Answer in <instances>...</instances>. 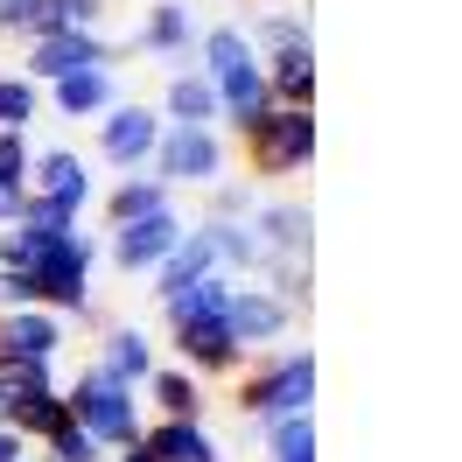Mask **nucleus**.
Here are the masks:
<instances>
[{"mask_svg":"<svg viewBox=\"0 0 462 462\" xmlns=\"http://www.w3.org/2000/svg\"><path fill=\"white\" fill-rule=\"evenodd\" d=\"M0 266H22L35 281V301L57 309V316H85L91 309L98 245H91L85 231H29V225H14L0 238Z\"/></svg>","mask_w":462,"mask_h":462,"instance_id":"f257e3e1","label":"nucleus"},{"mask_svg":"<svg viewBox=\"0 0 462 462\" xmlns=\"http://www.w3.org/2000/svg\"><path fill=\"white\" fill-rule=\"evenodd\" d=\"M238 413L253 420H288V413H316V350H266L253 372H238V393H231Z\"/></svg>","mask_w":462,"mask_h":462,"instance_id":"f03ea898","label":"nucleus"},{"mask_svg":"<svg viewBox=\"0 0 462 462\" xmlns=\"http://www.w3.org/2000/svg\"><path fill=\"white\" fill-rule=\"evenodd\" d=\"M63 406H70V428L91 434L98 456H119V448L141 441V400H134V385L106 378L98 365H85V372L63 385Z\"/></svg>","mask_w":462,"mask_h":462,"instance_id":"7ed1b4c3","label":"nucleus"},{"mask_svg":"<svg viewBox=\"0 0 462 462\" xmlns=\"http://www.w3.org/2000/svg\"><path fill=\"white\" fill-rule=\"evenodd\" d=\"M225 162H231V147L217 126H162L147 169L169 189H210V182H225Z\"/></svg>","mask_w":462,"mask_h":462,"instance_id":"20e7f679","label":"nucleus"},{"mask_svg":"<svg viewBox=\"0 0 462 462\" xmlns=\"http://www.w3.org/2000/svg\"><path fill=\"white\" fill-rule=\"evenodd\" d=\"M238 141H245L253 175H301L309 162H316V113H288V106H273V113H260Z\"/></svg>","mask_w":462,"mask_h":462,"instance_id":"39448f33","label":"nucleus"},{"mask_svg":"<svg viewBox=\"0 0 462 462\" xmlns=\"http://www.w3.org/2000/svg\"><path fill=\"white\" fill-rule=\"evenodd\" d=\"M154 141H162V113H154V106L119 98L113 113L98 119V162H106V169H119V175H147Z\"/></svg>","mask_w":462,"mask_h":462,"instance_id":"423d86ee","label":"nucleus"},{"mask_svg":"<svg viewBox=\"0 0 462 462\" xmlns=\"http://www.w3.org/2000/svg\"><path fill=\"white\" fill-rule=\"evenodd\" d=\"M245 231L260 238V260H316V210L294 197H260Z\"/></svg>","mask_w":462,"mask_h":462,"instance_id":"0eeeda50","label":"nucleus"},{"mask_svg":"<svg viewBox=\"0 0 462 462\" xmlns=\"http://www.w3.org/2000/svg\"><path fill=\"white\" fill-rule=\"evenodd\" d=\"M169 344H175V365L189 378H238L245 372V350H238V337H231L225 316L182 322V329H169Z\"/></svg>","mask_w":462,"mask_h":462,"instance_id":"6e6552de","label":"nucleus"},{"mask_svg":"<svg viewBox=\"0 0 462 462\" xmlns=\"http://www.w3.org/2000/svg\"><path fill=\"white\" fill-rule=\"evenodd\" d=\"M225 322H231V337H238V350L253 357L260 344H281V337H288L301 316H294V309H288L273 288H260V281H238V294H231V309H225Z\"/></svg>","mask_w":462,"mask_h":462,"instance_id":"1a4fd4ad","label":"nucleus"},{"mask_svg":"<svg viewBox=\"0 0 462 462\" xmlns=\"http://www.w3.org/2000/svg\"><path fill=\"white\" fill-rule=\"evenodd\" d=\"M119 50L106 35H50V42H29V85H63V78H78V70H113Z\"/></svg>","mask_w":462,"mask_h":462,"instance_id":"9d476101","label":"nucleus"},{"mask_svg":"<svg viewBox=\"0 0 462 462\" xmlns=\"http://www.w3.org/2000/svg\"><path fill=\"white\" fill-rule=\"evenodd\" d=\"M29 197L57 203V210H85L91 203V162L78 154V147H42V154H29Z\"/></svg>","mask_w":462,"mask_h":462,"instance_id":"9b49d317","label":"nucleus"},{"mask_svg":"<svg viewBox=\"0 0 462 462\" xmlns=\"http://www.w3.org/2000/svg\"><path fill=\"white\" fill-rule=\"evenodd\" d=\"M182 231H189V225H182L175 210H154V217H141V225L113 231V266H119V273H154V266L182 245Z\"/></svg>","mask_w":462,"mask_h":462,"instance_id":"f8f14e48","label":"nucleus"},{"mask_svg":"<svg viewBox=\"0 0 462 462\" xmlns=\"http://www.w3.org/2000/svg\"><path fill=\"white\" fill-rule=\"evenodd\" d=\"M57 350H63V316L57 309H7V316H0V357L57 365Z\"/></svg>","mask_w":462,"mask_h":462,"instance_id":"ddd939ff","label":"nucleus"},{"mask_svg":"<svg viewBox=\"0 0 462 462\" xmlns=\"http://www.w3.org/2000/svg\"><path fill=\"white\" fill-rule=\"evenodd\" d=\"M91 365H98L106 378H119V385H134V393H141L147 372L162 365V350H154V337H147V329H134V322H113V329L98 337V357H91Z\"/></svg>","mask_w":462,"mask_h":462,"instance_id":"4468645a","label":"nucleus"},{"mask_svg":"<svg viewBox=\"0 0 462 462\" xmlns=\"http://www.w3.org/2000/svg\"><path fill=\"white\" fill-rule=\"evenodd\" d=\"M210 273H217V253H210V231H203V225H189V231H182V245H175L169 260H162L154 273H147V281H154L147 294H154V301H175L182 288H197V281H210Z\"/></svg>","mask_w":462,"mask_h":462,"instance_id":"2eb2a0df","label":"nucleus"},{"mask_svg":"<svg viewBox=\"0 0 462 462\" xmlns=\"http://www.w3.org/2000/svg\"><path fill=\"white\" fill-rule=\"evenodd\" d=\"M162 126H225V113H217V85L203 78L197 63H182L169 78V91H162Z\"/></svg>","mask_w":462,"mask_h":462,"instance_id":"dca6fc26","label":"nucleus"},{"mask_svg":"<svg viewBox=\"0 0 462 462\" xmlns=\"http://www.w3.org/2000/svg\"><path fill=\"white\" fill-rule=\"evenodd\" d=\"M141 50L147 57H169L182 70V57H197V22H189V0H154L141 22Z\"/></svg>","mask_w":462,"mask_h":462,"instance_id":"f3484780","label":"nucleus"},{"mask_svg":"<svg viewBox=\"0 0 462 462\" xmlns=\"http://www.w3.org/2000/svg\"><path fill=\"white\" fill-rule=\"evenodd\" d=\"M141 456L147 462H225L203 420H154V428H141Z\"/></svg>","mask_w":462,"mask_h":462,"instance_id":"a211bd4d","label":"nucleus"},{"mask_svg":"<svg viewBox=\"0 0 462 462\" xmlns=\"http://www.w3.org/2000/svg\"><path fill=\"white\" fill-rule=\"evenodd\" d=\"M260 70H266L273 106H288V113H316V50H281V57H260Z\"/></svg>","mask_w":462,"mask_h":462,"instance_id":"6ab92c4d","label":"nucleus"},{"mask_svg":"<svg viewBox=\"0 0 462 462\" xmlns=\"http://www.w3.org/2000/svg\"><path fill=\"white\" fill-rule=\"evenodd\" d=\"M154 210H175V189L154 182V175H119L113 189H106V225L113 231L141 225V217H154Z\"/></svg>","mask_w":462,"mask_h":462,"instance_id":"aec40b11","label":"nucleus"},{"mask_svg":"<svg viewBox=\"0 0 462 462\" xmlns=\"http://www.w3.org/2000/svg\"><path fill=\"white\" fill-rule=\"evenodd\" d=\"M50 106L63 119H106L119 106V85H113V70H78V78L50 85Z\"/></svg>","mask_w":462,"mask_h":462,"instance_id":"412c9836","label":"nucleus"},{"mask_svg":"<svg viewBox=\"0 0 462 462\" xmlns=\"http://www.w3.org/2000/svg\"><path fill=\"white\" fill-rule=\"evenodd\" d=\"M147 400L162 420H203V378H189L182 365H154L147 372Z\"/></svg>","mask_w":462,"mask_h":462,"instance_id":"4be33fe9","label":"nucleus"},{"mask_svg":"<svg viewBox=\"0 0 462 462\" xmlns=\"http://www.w3.org/2000/svg\"><path fill=\"white\" fill-rule=\"evenodd\" d=\"M231 294H238V281H231V273H210V281H197V288H182L175 301H162V322H169V329H182V322L225 316Z\"/></svg>","mask_w":462,"mask_h":462,"instance_id":"5701e85b","label":"nucleus"},{"mask_svg":"<svg viewBox=\"0 0 462 462\" xmlns=\"http://www.w3.org/2000/svg\"><path fill=\"white\" fill-rule=\"evenodd\" d=\"M106 22V0H42L29 42H50V35H98Z\"/></svg>","mask_w":462,"mask_h":462,"instance_id":"b1692460","label":"nucleus"},{"mask_svg":"<svg viewBox=\"0 0 462 462\" xmlns=\"http://www.w3.org/2000/svg\"><path fill=\"white\" fill-rule=\"evenodd\" d=\"M203 231H210L217 273H231V281H260V238H253L245 225H210V217H203Z\"/></svg>","mask_w":462,"mask_h":462,"instance_id":"393cba45","label":"nucleus"},{"mask_svg":"<svg viewBox=\"0 0 462 462\" xmlns=\"http://www.w3.org/2000/svg\"><path fill=\"white\" fill-rule=\"evenodd\" d=\"M7 428L22 434V441H50L57 428H70V406H63V385H50V393H35V400H22L14 413H7Z\"/></svg>","mask_w":462,"mask_h":462,"instance_id":"a878e982","label":"nucleus"},{"mask_svg":"<svg viewBox=\"0 0 462 462\" xmlns=\"http://www.w3.org/2000/svg\"><path fill=\"white\" fill-rule=\"evenodd\" d=\"M253 63V42H245V29H203L197 35V70L217 85V78H231V70H245Z\"/></svg>","mask_w":462,"mask_h":462,"instance_id":"bb28decb","label":"nucleus"},{"mask_svg":"<svg viewBox=\"0 0 462 462\" xmlns=\"http://www.w3.org/2000/svg\"><path fill=\"white\" fill-rule=\"evenodd\" d=\"M260 441H266V456H273V462H316V413H288V420H266Z\"/></svg>","mask_w":462,"mask_h":462,"instance_id":"cd10ccee","label":"nucleus"},{"mask_svg":"<svg viewBox=\"0 0 462 462\" xmlns=\"http://www.w3.org/2000/svg\"><path fill=\"white\" fill-rule=\"evenodd\" d=\"M253 57H281V50H316V35L301 14H260V35H245Z\"/></svg>","mask_w":462,"mask_h":462,"instance_id":"c85d7f7f","label":"nucleus"},{"mask_svg":"<svg viewBox=\"0 0 462 462\" xmlns=\"http://www.w3.org/2000/svg\"><path fill=\"white\" fill-rule=\"evenodd\" d=\"M253 203H260V182H210V225H245L253 217Z\"/></svg>","mask_w":462,"mask_h":462,"instance_id":"c756f323","label":"nucleus"},{"mask_svg":"<svg viewBox=\"0 0 462 462\" xmlns=\"http://www.w3.org/2000/svg\"><path fill=\"white\" fill-rule=\"evenodd\" d=\"M29 119H35V85L0 78V134H29Z\"/></svg>","mask_w":462,"mask_h":462,"instance_id":"7c9ffc66","label":"nucleus"},{"mask_svg":"<svg viewBox=\"0 0 462 462\" xmlns=\"http://www.w3.org/2000/svg\"><path fill=\"white\" fill-rule=\"evenodd\" d=\"M35 448H42L50 462H106L98 448H91V434H78V428H57L50 441H35Z\"/></svg>","mask_w":462,"mask_h":462,"instance_id":"2f4dec72","label":"nucleus"},{"mask_svg":"<svg viewBox=\"0 0 462 462\" xmlns=\"http://www.w3.org/2000/svg\"><path fill=\"white\" fill-rule=\"evenodd\" d=\"M7 309H42V301H35V281L22 266H0V316H7Z\"/></svg>","mask_w":462,"mask_h":462,"instance_id":"473e14b6","label":"nucleus"},{"mask_svg":"<svg viewBox=\"0 0 462 462\" xmlns=\"http://www.w3.org/2000/svg\"><path fill=\"white\" fill-rule=\"evenodd\" d=\"M29 134H0V182H29Z\"/></svg>","mask_w":462,"mask_h":462,"instance_id":"72a5a7b5","label":"nucleus"},{"mask_svg":"<svg viewBox=\"0 0 462 462\" xmlns=\"http://www.w3.org/2000/svg\"><path fill=\"white\" fill-rule=\"evenodd\" d=\"M35 14H42V0H0V35H22L29 42Z\"/></svg>","mask_w":462,"mask_h":462,"instance_id":"f704fd0d","label":"nucleus"},{"mask_svg":"<svg viewBox=\"0 0 462 462\" xmlns=\"http://www.w3.org/2000/svg\"><path fill=\"white\" fill-rule=\"evenodd\" d=\"M22 203H29V182H0V225H22Z\"/></svg>","mask_w":462,"mask_h":462,"instance_id":"c9c22d12","label":"nucleus"},{"mask_svg":"<svg viewBox=\"0 0 462 462\" xmlns=\"http://www.w3.org/2000/svg\"><path fill=\"white\" fill-rule=\"evenodd\" d=\"M29 456H35V448L22 441V434H14V428H0V462H29Z\"/></svg>","mask_w":462,"mask_h":462,"instance_id":"e433bc0d","label":"nucleus"},{"mask_svg":"<svg viewBox=\"0 0 462 462\" xmlns=\"http://www.w3.org/2000/svg\"><path fill=\"white\" fill-rule=\"evenodd\" d=\"M106 462H147V456H141V441H134V448H119V456H106Z\"/></svg>","mask_w":462,"mask_h":462,"instance_id":"4c0bfd02","label":"nucleus"}]
</instances>
